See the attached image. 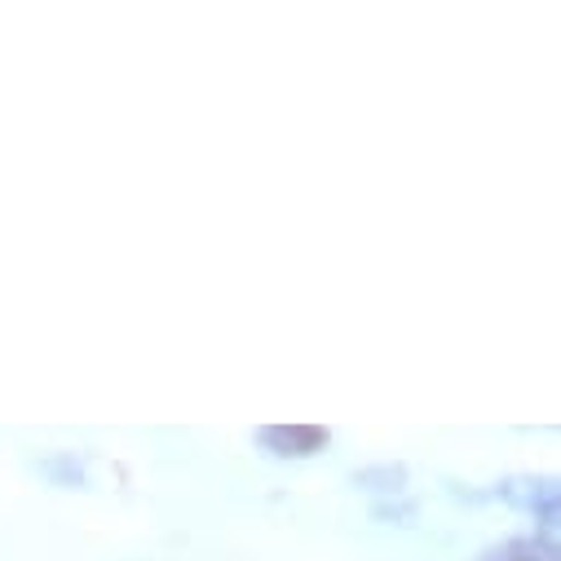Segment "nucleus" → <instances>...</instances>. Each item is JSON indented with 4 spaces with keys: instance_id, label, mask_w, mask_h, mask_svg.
I'll return each instance as SVG.
<instances>
[{
    "instance_id": "obj_2",
    "label": "nucleus",
    "mask_w": 561,
    "mask_h": 561,
    "mask_svg": "<svg viewBox=\"0 0 561 561\" xmlns=\"http://www.w3.org/2000/svg\"><path fill=\"white\" fill-rule=\"evenodd\" d=\"M332 430L328 425H256L252 430V443L270 456V460H293V465H301V460H314V456H323L328 447H332Z\"/></svg>"
},
{
    "instance_id": "obj_3",
    "label": "nucleus",
    "mask_w": 561,
    "mask_h": 561,
    "mask_svg": "<svg viewBox=\"0 0 561 561\" xmlns=\"http://www.w3.org/2000/svg\"><path fill=\"white\" fill-rule=\"evenodd\" d=\"M32 469H36L49 486H58V491H89V486H93V456H89V451L58 447V451L36 456Z\"/></svg>"
},
{
    "instance_id": "obj_4",
    "label": "nucleus",
    "mask_w": 561,
    "mask_h": 561,
    "mask_svg": "<svg viewBox=\"0 0 561 561\" xmlns=\"http://www.w3.org/2000/svg\"><path fill=\"white\" fill-rule=\"evenodd\" d=\"M350 486L371 495V500H389V495H407L411 491V469L402 460H376V465H358L350 473Z\"/></svg>"
},
{
    "instance_id": "obj_6",
    "label": "nucleus",
    "mask_w": 561,
    "mask_h": 561,
    "mask_svg": "<svg viewBox=\"0 0 561 561\" xmlns=\"http://www.w3.org/2000/svg\"><path fill=\"white\" fill-rule=\"evenodd\" d=\"M371 522L380 526H415L420 522V500L407 491V495H389V500H371Z\"/></svg>"
},
{
    "instance_id": "obj_1",
    "label": "nucleus",
    "mask_w": 561,
    "mask_h": 561,
    "mask_svg": "<svg viewBox=\"0 0 561 561\" xmlns=\"http://www.w3.org/2000/svg\"><path fill=\"white\" fill-rule=\"evenodd\" d=\"M486 504H504L513 513L530 517V535L557 539V517H561V486L552 473H508L482 486Z\"/></svg>"
},
{
    "instance_id": "obj_5",
    "label": "nucleus",
    "mask_w": 561,
    "mask_h": 561,
    "mask_svg": "<svg viewBox=\"0 0 561 561\" xmlns=\"http://www.w3.org/2000/svg\"><path fill=\"white\" fill-rule=\"evenodd\" d=\"M473 561H561V548L557 539H543V535H504L495 543H486Z\"/></svg>"
}]
</instances>
